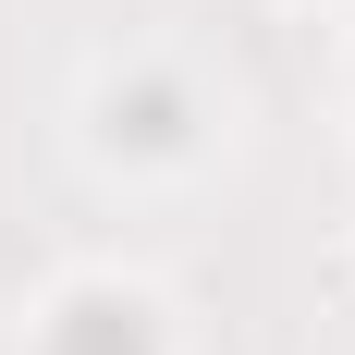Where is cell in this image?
Returning a JSON list of instances; mask_svg holds the SVG:
<instances>
[{
    "label": "cell",
    "mask_w": 355,
    "mask_h": 355,
    "mask_svg": "<svg viewBox=\"0 0 355 355\" xmlns=\"http://www.w3.org/2000/svg\"><path fill=\"white\" fill-rule=\"evenodd\" d=\"M49 355H159V331H147L135 294H73L49 319Z\"/></svg>",
    "instance_id": "1"
}]
</instances>
